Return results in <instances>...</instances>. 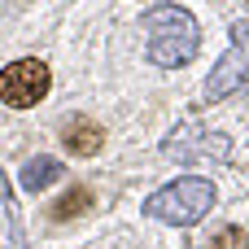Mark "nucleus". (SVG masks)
Segmentation results:
<instances>
[{
  "mask_svg": "<svg viewBox=\"0 0 249 249\" xmlns=\"http://www.w3.org/2000/svg\"><path fill=\"white\" fill-rule=\"evenodd\" d=\"M144 39H149V57L158 66H188L197 57V22L175 9V4H158L149 18H144Z\"/></svg>",
  "mask_w": 249,
  "mask_h": 249,
  "instance_id": "1",
  "label": "nucleus"
},
{
  "mask_svg": "<svg viewBox=\"0 0 249 249\" xmlns=\"http://www.w3.org/2000/svg\"><path fill=\"white\" fill-rule=\"evenodd\" d=\"M210 206H214V184H206V179H175V184L158 188L144 210L153 219L171 223V228H188V223L206 219Z\"/></svg>",
  "mask_w": 249,
  "mask_h": 249,
  "instance_id": "2",
  "label": "nucleus"
},
{
  "mask_svg": "<svg viewBox=\"0 0 249 249\" xmlns=\"http://www.w3.org/2000/svg\"><path fill=\"white\" fill-rule=\"evenodd\" d=\"M48 83H53L48 66L35 61V57H22V61H13V66L0 70V101L13 105V109H31V105L44 101Z\"/></svg>",
  "mask_w": 249,
  "mask_h": 249,
  "instance_id": "3",
  "label": "nucleus"
},
{
  "mask_svg": "<svg viewBox=\"0 0 249 249\" xmlns=\"http://www.w3.org/2000/svg\"><path fill=\"white\" fill-rule=\"evenodd\" d=\"M245 83V35L236 31V44L228 48V57L219 61V70L210 74V83H206V92H210V101H219V96H228V92H236Z\"/></svg>",
  "mask_w": 249,
  "mask_h": 249,
  "instance_id": "4",
  "label": "nucleus"
},
{
  "mask_svg": "<svg viewBox=\"0 0 249 249\" xmlns=\"http://www.w3.org/2000/svg\"><path fill=\"white\" fill-rule=\"evenodd\" d=\"M101 144H105V131H101L96 123L79 118V123H70V127H66V149H70V153L88 158V153H96Z\"/></svg>",
  "mask_w": 249,
  "mask_h": 249,
  "instance_id": "5",
  "label": "nucleus"
},
{
  "mask_svg": "<svg viewBox=\"0 0 249 249\" xmlns=\"http://www.w3.org/2000/svg\"><path fill=\"white\" fill-rule=\"evenodd\" d=\"M57 175H61V166H57L53 158H35V162L22 166V188H26V193H39V188H48Z\"/></svg>",
  "mask_w": 249,
  "mask_h": 249,
  "instance_id": "6",
  "label": "nucleus"
},
{
  "mask_svg": "<svg viewBox=\"0 0 249 249\" xmlns=\"http://www.w3.org/2000/svg\"><path fill=\"white\" fill-rule=\"evenodd\" d=\"M88 201H92V193H88V188H74V193H66V197L53 206V219H61V223H66V219L83 214V210H88Z\"/></svg>",
  "mask_w": 249,
  "mask_h": 249,
  "instance_id": "7",
  "label": "nucleus"
},
{
  "mask_svg": "<svg viewBox=\"0 0 249 249\" xmlns=\"http://www.w3.org/2000/svg\"><path fill=\"white\" fill-rule=\"evenodd\" d=\"M214 249H245V232H241V228H228V232H219Z\"/></svg>",
  "mask_w": 249,
  "mask_h": 249,
  "instance_id": "8",
  "label": "nucleus"
}]
</instances>
